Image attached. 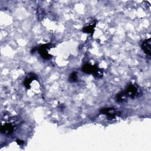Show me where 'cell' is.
I'll return each instance as SVG.
<instances>
[{"label": "cell", "instance_id": "obj_4", "mask_svg": "<svg viewBox=\"0 0 151 151\" xmlns=\"http://www.w3.org/2000/svg\"><path fill=\"white\" fill-rule=\"evenodd\" d=\"M150 39L149 38L147 40H145L142 42V48L145 52V53L149 57L150 56Z\"/></svg>", "mask_w": 151, "mask_h": 151}, {"label": "cell", "instance_id": "obj_6", "mask_svg": "<svg viewBox=\"0 0 151 151\" xmlns=\"http://www.w3.org/2000/svg\"><path fill=\"white\" fill-rule=\"evenodd\" d=\"M34 79H37L36 76L33 73H29L24 80V86L27 88H30V84L32 83V80H34Z\"/></svg>", "mask_w": 151, "mask_h": 151}, {"label": "cell", "instance_id": "obj_7", "mask_svg": "<svg viewBox=\"0 0 151 151\" xmlns=\"http://www.w3.org/2000/svg\"><path fill=\"white\" fill-rule=\"evenodd\" d=\"M95 26H96V23H93V24L88 25V26L86 27L85 28H84L83 29V31L84 32H87V33L92 34L94 32Z\"/></svg>", "mask_w": 151, "mask_h": 151}, {"label": "cell", "instance_id": "obj_10", "mask_svg": "<svg viewBox=\"0 0 151 151\" xmlns=\"http://www.w3.org/2000/svg\"><path fill=\"white\" fill-rule=\"evenodd\" d=\"M38 18H43L44 12H43V11L41 10V9H38Z\"/></svg>", "mask_w": 151, "mask_h": 151}, {"label": "cell", "instance_id": "obj_2", "mask_svg": "<svg viewBox=\"0 0 151 151\" xmlns=\"http://www.w3.org/2000/svg\"><path fill=\"white\" fill-rule=\"evenodd\" d=\"M51 48L50 44H44L40 46L38 48V51L41 56L46 60H48L51 58V55L48 52V50Z\"/></svg>", "mask_w": 151, "mask_h": 151}, {"label": "cell", "instance_id": "obj_5", "mask_svg": "<svg viewBox=\"0 0 151 151\" xmlns=\"http://www.w3.org/2000/svg\"><path fill=\"white\" fill-rule=\"evenodd\" d=\"M1 131L4 134H11L14 131V126L11 123H6L1 126Z\"/></svg>", "mask_w": 151, "mask_h": 151}, {"label": "cell", "instance_id": "obj_11", "mask_svg": "<svg viewBox=\"0 0 151 151\" xmlns=\"http://www.w3.org/2000/svg\"><path fill=\"white\" fill-rule=\"evenodd\" d=\"M17 142L18 144L19 145H21L23 143V141H21L20 140H17Z\"/></svg>", "mask_w": 151, "mask_h": 151}, {"label": "cell", "instance_id": "obj_8", "mask_svg": "<svg viewBox=\"0 0 151 151\" xmlns=\"http://www.w3.org/2000/svg\"><path fill=\"white\" fill-rule=\"evenodd\" d=\"M126 96L124 92H120L116 96V100L118 102H123L126 100Z\"/></svg>", "mask_w": 151, "mask_h": 151}, {"label": "cell", "instance_id": "obj_9", "mask_svg": "<svg viewBox=\"0 0 151 151\" xmlns=\"http://www.w3.org/2000/svg\"><path fill=\"white\" fill-rule=\"evenodd\" d=\"M77 80V76L76 72H73L70 76V80L71 82H76Z\"/></svg>", "mask_w": 151, "mask_h": 151}, {"label": "cell", "instance_id": "obj_1", "mask_svg": "<svg viewBox=\"0 0 151 151\" xmlns=\"http://www.w3.org/2000/svg\"><path fill=\"white\" fill-rule=\"evenodd\" d=\"M124 93L126 97L128 96L132 99H133L136 97L139 94V90L137 86L133 84H130L128 86L127 88L124 91Z\"/></svg>", "mask_w": 151, "mask_h": 151}, {"label": "cell", "instance_id": "obj_3", "mask_svg": "<svg viewBox=\"0 0 151 151\" xmlns=\"http://www.w3.org/2000/svg\"><path fill=\"white\" fill-rule=\"evenodd\" d=\"M101 113L104 114L107 116V118L109 119H113L115 118L116 115H117V112L115 111L114 108H103L100 110Z\"/></svg>", "mask_w": 151, "mask_h": 151}]
</instances>
